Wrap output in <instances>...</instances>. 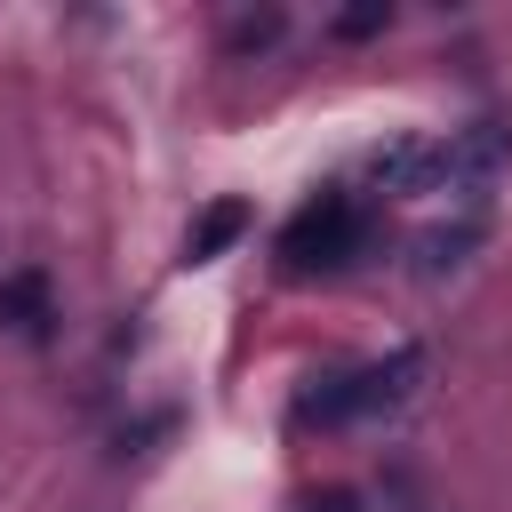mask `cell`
Instances as JSON below:
<instances>
[{
    "label": "cell",
    "instance_id": "1",
    "mask_svg": "<svg viewBox=\"0 0 512 512\" xmlns=\"http://www.w3.org/2000/svg\"><path fill=\"white\" fill-rule=\"evenodd\" d=\"M416 376H424V352L416 344H400V352H384V360H368V368H344V376H320L304 400H296V424H352V416H384V408H400L408 392H416Z\"/></svg>",
    "mask_w": 512,
    "mask_h": 512
},
{
    "label": "cell",
    "instance_id": "2",
    "mask_svg": "<svg viewBox=\"0 0 512 512\" xmlns=\"http://www.w3.org/2000/svg\"><path fill=\"white\" fill-rule=\"evenodd\" d=\"M360 240H368L360 208H352L344 192H320V200H304L296 224L280 232V256H288V272H336V264L360 256Z\"/></svg>",
    "mask_w": 512,
    "mask_h": 512
},
{
    "label": "cell",
    "instance_id": "3",
    "mask_svg": "<svg viewBox=\"0 0 512 512\" xmlns=\"http://www.w3.org/2000/svg\"><path fill=\"white\" fill-rule=\"evenodd\" d=\"M48 320H56V280H48L40 264L0 272V328H16V336H48Z\"/></svg>",
    "mask_w": 512,
    "mask_h": 512
},
{
    "label": "cell",
    "instance_id": "4",
    "mask_svg": "<svg viewBox=\"0 0 512 512\" xmlns=\"http://www.w3.org/2000/svg\"><path fill=\"white\" fill-rule=\"evenodd\" d=\"M240 232H248V200H216V208H200L192 232H184V264H216Z\"/></svg>",
    "mask_w": 512,
    "mask_h": 512
},
{
    "label": "cell",
    "instance_id": "5",
    "mask_svg": "<svg viewBox=\"0 0 512 512\" xmlns=\"http://www.w3.org/2000/svg\"><path fill=\"white\" fill-rule=\"evenodd\" d=\"M288 32V16L280 8H248V16H232L224 24V56H256V48H272Z\"/></svg>",
    "mask_w": 512,
    "mask_h": 512
},
{
    "label": "cell",
    "instance_id": "6",
    "mask_svg": "<svg viewBox=\"0 0 512 512\" xmlns=\"http://www.w3.org/2000/svg\"><path fill=\"white\" fill-rule=\"evenodd\" d=\"M384 24H392V8H384V0H360V8H344L328 32H336V40H376Z\"/></svg>",
    "mask_w": 512,
    "mask_h": 512
},
{
    "label": "cell",
    "instance_id": "7",
    "mask_svg": "<svg viewBox=\"0 0 512 512\" xmlns=\"http://www.w3.org/2000/svg\"><path fill=\"white\" fill-rule=\"evenodd\" d=\"M304 512H368V504H360V496H352V488H320V496H312V504H304Z\"/></svg>",
    "mask_w": 512,
    "mask_h": 512
}]
</instances>
